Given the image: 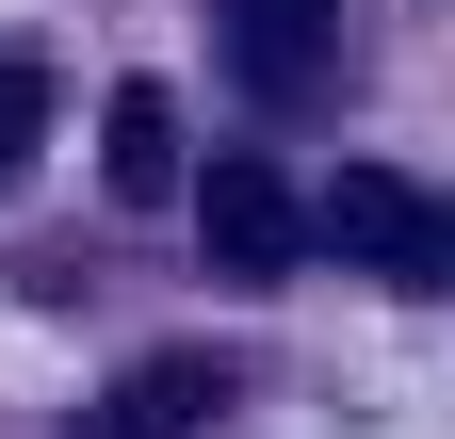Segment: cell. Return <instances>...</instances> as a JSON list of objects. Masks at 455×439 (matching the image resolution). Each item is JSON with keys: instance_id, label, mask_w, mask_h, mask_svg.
Listing matches in <instances>:
<instances>
[{"instance_id": "obj_1", "label": "cell", "mask_w": 455, "mask_h": 439, "mask_svg": "<svg viewBox=\"0 0 455 439\" xmlns=\"http://www.w3.org/2000/svg\"><path fill=\"white\" fill-rule=\"evenodd\" d=\"M325 244L358 260V277H455V196L390 180V163H358V180L325 196Z\"/></svg>"}, {"instance_id": "obj_2", "label": "cell", "mask_w": 455, "mask_h": 439, "mask_svg": "<svg viewBox=\"0 0 455 439\" xmlns=\"http://www.w3.org/2000/svg\"><path fill=\"white\" fill-rule=\"evenodd\" d=\"M196 244L228 260V277H293L309 212H293V180H276V163H244V147H228L212 180H196Z\"/></svg>"}, {"instance_id": "obj_3", "label": "cell", "mask_w": 455, "mask_h": 439, "mask_svg": "<svg viewBox=\"0 0 455 439\" xmlns=\"http://www.w3.org/2000/svg\"><path fill=\"white\" fill-rule=\"evenodd\" d=\"M212 49H228L260 98H309L325 49H341V0H212Z\"/></svg>"}, {"instance_id": "obj_4", "label": "cell", "mask_w": 455, "mask_h": 439, "mask_svg": "<svg viewBox=\"0 0 455 439\" xmlns=\"http://www.w3.org/2000/svg\"><path fill=\"white\" fill-rule=\"evenodd\" d=\"M212 423H228V358H147V374L98 391L82 439H212Z\"/></svg>"}, {"instance_id": "obj_5", "label": "cell", "mask_w": 455, "mask_h": 439, "mask_svg": "<svg viewBox=\"0 0 455 439\" xmlns=\"http://www.w3.org/2000/svg\"><path fill=\"white\" fill-rule=\"evenodd\" d=\"M98 180H114V196H180V115H163V82H131V98L98 115Z\"/></svg>"}, {"instance_id": "obj_6", "label": "cell", "mask_w": 455, "mask_h": 439, "mask_svg": "<svg viewBox=\"0 0 455 439\" xmlns=\"http://www.w3.org/2000/svg\"><path fill=\"white\" fill-rule=\"evenodd\" d=\"M33 131H49V66H33V49H0V180L33 163Z\"/></svg>"}]
</instances>
